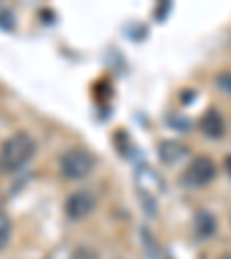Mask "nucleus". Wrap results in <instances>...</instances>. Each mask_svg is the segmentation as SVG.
Instances as JSON below:
<instances>
[{
    "label": "nucleus",
    "instance_id": "10",
    "mask_svg": "<svg viewBox=\"0 0 231 259\" xmlns=\"http://www.w3.org/2000/svg\"><path fill=\"white\" fill-rule=\"evenodd\" d=\"M0 213H3V210H0Z\"/></svg>",
    "mask_w": 231,
    "mask_h": 259
},
{
    "label": "nucleus",
    "instance_id": "2",
    "mask_svg": "<svg viewBox=\"0 0 231 259\" xmlns=\"http://www.w3.org/2000/svg\"><path fill=\"white\" fill-rule=\"evenodd\" d=\"M93 169H95V157L86 148H70L60 155V174L65 178L79 181V178L90 176Z\"/></svg>",
    "mask_w": 231,
    "mask_h": 259
},
{
    "label": "nucleus",
    "instance_id": "8",
    "mask_svg": "<svg viewBox=\"0 0 231 259\" xmlns=\"http://www.w3.org/2000/svg\"><path fill=\"white\" fill-rule=\"evenodd\" d=\"M217 86H220L224 93H229V95H231V72H224V74L217 76Z\"/></svg>",
    "mask_w": 231,
    "mask_h": 259
},
{
    "label": "nucleus",
    "instance_id": "3",
    "mask_svg": "<svg viewBox=\"0 0 231 259\" xmlns=\"http://www.w3.org/2000/svg\"><path fill=\"white\" fill-rule=\"evenodd\" d=\"M213 178H215V162L206 155L194 157V160L190 162V167L185 169V183L192 185V188L208 185Z\"/></svg>",
    "mask_w": 231,
    "mask_h": 259
},
{
    "label": "nucleus",
    "instance_id": "4",
    "mask_svg": "<svg viewBox=\"0 0 231 259\" xmlns=\"http://www.w3.org/2000/svg\"><path fill=\"white\" fill-rule=\"evenodd\" d=\"M95 194L90 190H79V192L70 194L67 201H65V213L72 218V220H81V218H88L95 208Z\"/></svg>",
    "mask_w": 231,
    "mask_h": 259
},
{
    "label": "nucleus",
    "instance_id": "9",
    "mask_svg": "<svg viewBox=\"0 0 231 259\" xmlns=\"http://www.w3.org/2000/svg\"><path fill=\"white\" fill-rule=\"evenodd\" d=\"M226 167H229V174H231V157H226Z\"/></svg>",
    "mask_w": 231,
    "mask_h": 259
},
{
    "label": "nucleus",
    "instance_id": "7",
    "mask_svg": "<svg viewBox=\"0 0 231 259\" xmlns=\"http://www.w3.org/2000/svg\"><path fill=\"white\" fill-rule=\"evenodd\" d=\"M7 238H10V218L0 213V248L7 243Z\"/></svg>",
    "mask_w": 231,
    "mask_h": 259
},
{
    "label": "nucleus",
    "instance_id": "5",
    "mask_svg": "<svg viewBox=\"0 0 231 259\" xmlns=\"http://www.w3.org/2000/svg\"><path fill=\"white\" fill-rule=\"evenodd\" d=\"M199 130L208 139H220L224 135V118H222V113L215 111V109H208L199 120Z\"/></svg>",
    "mask_w": 231,
    "mask_h": 259
},
{
    "label": "nucleus",
    "instance_id": "1",
    "mask_svg": "<svg viewBox=\"0 0 231 259\" xmlns=\"http://www.w3.org/2000/svg\"><path fill=\"white\" fill-rule=\"evenodd\" d=\"M32 155H35V139L28 132H16L0 146V171H19L32 160Z\"/></svg>",
    "mask_w": 231,
    "mask_h": 259
},
{
    "label": "nucleus",
    "instance_id": "6",
    "mask_svg": "<svg viewBox=\"0 0 231 259\" xmlns=\"http://www.w3.org/2000/svg\"><path fill=\"white\" fill-rule=\"evenodd\" d=\"M185 155V146L178 144V141H164L160 146V157L164 162H178Z\"/></svg>",
    "mask_w": 231,
    "mask_h": 259
}]
</instances>
